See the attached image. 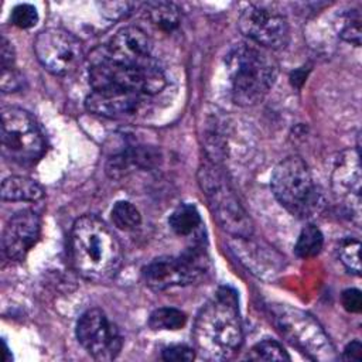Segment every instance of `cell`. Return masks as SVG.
Instances as JSON below:
<instances>
[{
  "label": "cell",
  "instance_id": "7c38bea8",
  "mask_svg": "<svg viewBox=\"0 0 362 362\" xmlns=\"http://www.w3.org/2000/svg\"><path fill=\"white\" fill-rule=\"evenodd\" d=\"M41 232L40 216L30 209L14 214L3 230V250L11 260H23L37 243Z\"/></svg>",
  "mask_w": 362,
  "mask_h": 362
},
{
  "label": "cell",
  "instance_id": "83f0119b",
  "mask_svg": "<svg viewBox=\"0 0 362 362\" xmlns=\"http://www.w3.org/2000/svg\"><path fill=\"white\" fill-rule=\"evenodd\" d=\"M194 358V349L187 345H171L163 351V359L170 362H189Z\"/></svg>",
  "mask_w": 362,
  "mask_h": 362
},
{
  "label": "cell",
  "instance_id": "44dd1931",
  "mask_svg": "<svg viewBox=\"0 0 362 362\" xmlns=\"http://www.w3.org/2000/svg\"><path fill=\"white\" fill-rule=\"evenodd\" d=\"M187 315L178 308L161 307L154 310L148 317V325L151 329H180L185 325Z\"/></svg>",
  "mask_w": 362,
  "mask_h": 362
},
{
  "label": "cell",
  "instance_id": "d6986e66",
  "mask_svg": "<svg viewBox=\"0 0 362 362\" xmlns=\"http://www.w3.org/2000/svg\"><path fill=\"white\" fill-rule=\"evenodd\" d=\"M324 243V236L321 230L314 225H307L298 235V239L294 246V252L301 259H308L317 256Z\"/></svg>",
  "mask_w": 362,
  "mask_h": 362
},
{
  "label": "cell",
  "instance_id": "9c48e42d",
  "mask_svg": "<svg viewBox=\"0 0 362 362\" xmlns=\"http://www.w3.org/2000/svg\"><path fill=\"white\" fill-rule=\"evenodd\" d=\"M40 64L51 74L65 76L74 72L82 61V45L76 37L62 28H47L34 41Z\"/></svg>",
  "mask_w": 362,
  "mask_h": 362
},
{
  "label": "cell",
  "instance_id": "ffe728a7",
  "mask_svg": "<svg viewBox=\"0 0 362 362\" xmlns=\"http://www.w3.org/2000/svg\"><path fill=\"white\" fill-rule=\"evenodd\" d=\"M150 21L164 31H171L180 24L178 8L173 3H151L147 6Z\"/></svg>",
  "mask_w": 362,
  "mask_h": 362
},
{
  "label": "cell",
  "instance_id": "7a4b0ae2",
  "mask_svg": "<svg viewBox=\"0 0 362 362\" xmlns=\"http://www.w3.org/2000/svg\"><path fill=\"white\" fill-rule=\"evenodd\" d=\"M69 246L74 267L86 280L106 281L122 264V249L116 236L93 215L75 221Z\"/></svg>",
  "mask_w": 362,
  "mask_h": 362
},
{
  "label": "cell",
  "instance_id": "7402d4cb",
  "mask_svg": "<svg viewBox=\"0 0 362 362\" xmlns=\"http://www.w3.org/2000/svg\"><path fill=\"white\" fill-rule=\"evenodd\" d=\"M112 222L122 230H133L141 223L139 209L129 201H117L112 208Z\"/></svg>",
  "mask_w": 362,
  "mask_h": 362
},
{
  "label": "cell",
  "instance_id": "4fadbf2b",
  "mask_svg": "<svg viewBox=\"0 0 362 362\" xmlns=\"http://www.w3.org/2000/svg\"><path fill=\"white\" fill-rule=\"evenodd\" d=\"M102 51L110 59L127 65H143L153 61L150 37L134 25L116 31Z\"/></svg>",
  "mask_w": 362,
  "mask_h": 362
},
{
  "label": "cell",
  "instance_id": "2e32d148",
  "mask_svg": "<svg viewBox=\"0 0 362 362\" xmlns=\"http://www.w3.org/2000/svg\"><path fill=\"white\" fill-rule=\"evenodd\" d=\"M160 154L150 147H133L109 158L106 173L110 178L119 180L134 170L151 168L157 164Z\"/></svg>",
  "mask_w": 362,
  "mask_h": 362
},
{
  "label": "cell",
  "instance_id": "4dcf8cb0",
  "mask_svg": "<svg viewBox=\"0 0 362 362\" xmlns=\"http://www.w3.org/2000/svg\"><path fill=\"white\" fill-rule=\"evenodd\" d=\"M0 55H1V66L14 65V49L6 38H1V52H0Z\"/></svg>",
  "mask_w": 362,
  "mask_h": 362
},
{
  "label": "cell",
  "instance_id": "4316f807",
  "mask_svg": "<svg viewBox=\"0 0 362 362\" xmlns=\"http://www.w3.org/2000/svg\"><path fill=\"white\" fill-rule=\"evenodd\" d=\"M24 78L20 71L14 66H1V76H0V86L3 92H16L23 88Z\"/></svg>",
  "mask_w": 362,
  "mask_h": 362
},
{
  "label": "cell",
  "instance_id": "e0dca14e",
  "mask_svg": "<svg viewBox=\"0 0 362 362\" xmlns=\"http://www.w3.org/2000/svg\"><path fill=\"white\" fill-rule=\"evenodd\" d=\"M0 194L4 201L34 202L44 197V189L38 182L28 177L11 175L1 182Z\"/></svg>",
  "mask_w": 362,
  "mask_h": 362
},
{
  "label": "cell",
  "instance_id": "52a82bcc",
  "mask_svg": "<svg viewBox=\"0 0 362 362\" xmlns=\"http://www.w3.org/2000/svg\"><path fill=\"white\" fill-rule=\"evenodd\" d=\"M199 185L218 223L236 238H249L252 223L223 175L212 165H204L198 174Z\"/></svg>",
  "mask_w": 362,
  "mask_h": 362
},
{
  "label": "cell",
  "instance_id": "ba28073f",
  "mask_svg": "<svg viewBox=\"0 0 362 362\" xmlns=\"http://www.w3.org/2000/svg\"><path fill=\"white\" fill-rule=\"evenodd\" d=\"M206 269V259L198 247L188 249L180 257L163 256L151 260L143 269L144 283L156 291L185 286L198 280Z\"/></svg>",
  "mask_w": 362,
  "mask_h": 362
},
{
  "label": "cell",
  "instance_id": "5bb4252c",
  "mask_svg": "<svg viewBox=\"0 0 362 362\" xmlns=\"http://www.w3.org/2000/svg\"><path fill=\"white\" fill-rule=\"evenodd\" d=\"M332 189L335 197L359 218L361 206V164L359 153L345 151L337 160L332 173Z\"/></svg>",
  "mask_w": 362,
  "mask_h": 362
},
{
  "label": "cell",
  "instance_id": "5b68a950",
  "mask_svg": "<svg viewBox=\"0 0 362 362\" xmlns=\"http://www.w3.org/2000/svg\"><path fill=\"white\" fill-rule=\"evenodd\" d=\"M89 83L92 89L123 88L148 96L165 86V76L154 59L143 65H127L110 59L100 49L92 58Z\"/></svg>",
  "mask_w": 362,
  "mask_h": 362
},
{
  "label": "cell",
  "instance_id": "3957f363",
  "mask_svg": "<svg viewBox=\"0 0 362 362\" xmlns=\"http://www.w3.org/2000/svg\"><path fill=\"white\" fill-rule=\"evenodd\" d=\"M232 99L240 106L260 102L273 86L279 65L270 52L253 42H240L226 55Z\"/></svg>",
  "mask_w": 362,
  "mask_h": 362
},
{
  "label": "cell",
  "instance_id": "277c9868",
  "mask_svg": "<svg viewBox=\"0 0 362 362\" xmlns=\"http://www.w3.org/2000/svg\"><path fill=\"white\" fill-rule=\"evenodd\" d=\"M270 187L276 199L294 216L310 218L324 206L322 194L300 157L280 161L272 173Z\"/></svg>",
  "mask_w": 362,
  "mask_h": 362
},
{
  "label": "cell",
  "instance_id": "ac0fdd59",
  "mask_svg": "<svg viewBox=\"0 0 362 362\" xmlns=\"http://www.w3.org/2000/svg\"><path fill=\"white\" fill-rule=\"evenodd\" d=\"M201 223V216L198 209L191 204L178 205L168 218L170 228L180 236H187L192 233Z\"/></svg>",
  "mask_w": 362,
  "mask_h": 362
},
{
  "label": "cell",
  "instance_id": "8992f818",
  "mask_svg": "<svg viewBox=\"0 0 362 362\" xmlns=\"http://www.w3.org/2000/svg\"><path fill=\"white\" fill-rule=\"evenodd\" d=\"M1 151L18 164H31L45 153V139L34 117L14 106L1 109Z\"/></svg>",
  "mask_w": 362,
  "mask_h": 362
},
{
  "label": "cell",
  "instance_id": "8fae6325",
  "mask_svg": "<svg viewBox=\"0 0 362 362\" xmlns=\"http://www.w3.org/2000/svg\"><path fill=\"white\" fill-rule=\"evenodd\" d=\"M76 338L96 361H112L122 349V337L116 325L99 308H90L79 317Z\"/></svg>",
  "mask_w": 362,
  "mask_h": 362
},
{
  "label": "cell",
  "instance_id": "603a6c76",
  "mask_svg": "<svg viewBox=\"0 0 362 362\" xmlns=\"http://www.w3.org/2000/svg\"><path fill=\"white\" fill-rule=\"evenodd\" d=\"M250 361H290L286 349L273 339H264L257 342L249 352Z\"/></svg>",
  "mask_w": 362,
  "mask_h": 362
},
{
  "label": "cell",
  "instance_id": "484cf974",
  "mask_svg": "<svg viewBox=\"0 0 362 362\" xmlns=\"http://www.w3.org/2000/svg\"><path fill=\"white\" fill-rule=\"evenodd\" d=\"M10 20L16 27L27 30L38 23V13L37 8L31 4H18L13 8Z\"/></svg>",
  "mask_w": 362,
  "mask_h": 362
},
{
  "label": "cell",
  "instance_id": "d4e9b609",
  "mask_svg": "<svg viewBox=\"0 0 362 362\" xmlns=\"http://www.w3.org/2000/svg\"><path fill=\"white\" fill-rule=\"evenodd\" d=\"M359 249L361 243L358 239L348 238L342 240L339 246V259L342 264L352 273L359 274L361 273V262H359Z\"/></svg>",
  "mask_w": 362,
  "mask_h": 362
},
{
  "label": "cell",
  "instance_id": "9a60e30c",
  "mask_svg": "<svg viewBox=\"0 0 362 362\" xmlns=\"http://www.w3.org/2000/svg\"><path fill=\"white\" fill-rule=\"evenodd\" d=\"M143 99V95L123 88H100L92 89V92L85 99V107L88 112L117 119L132 115L137 110Z\"/></svg>",
  "mask_w": 362,
  "mask_h": 362
},
{
  "label": "cell",
  "instance_id": "f1b7e54d",
  "mask_svg": "<svg viewBox=\"0 0 362 362\" xmlns=\"http://www.w3.org/2000/svg\"><path fill=\"white\" fill-rule=\"evenodd\" d=\"M341 301H342L344 308L349 313H359L361 308H362L361 291L356 290V288L344 290L342 296H341Z\"/></svg>",
  "mask_w": 362,
  "mask_h": 362
},
{
  "label": "cell",
  "instance_id": "f546056e",
  "mask_svg": "<svg viewBox=\"0 0 362 362\" xmlns=\"http://www.w3.org/2000/svg\"><path fill=\"white\" fill-rule=\"evenodd\" d=\"M344 359L346 361H362V345L359 341H352L344 349Z\"/></svg>",
  "mask_w": 362,
  "mask_h": 362
},
{
  "label": "cell",
  "instance_id": "30bf717a",
  "mask_svg": "<svg viewBox=\"0 0 362 362\" xmlns=\"http://www.w3.org/2000/svg\"><path fill=\"white\" fill-rule=\"evenodd\" d=\"M240 33L250 42L264 49H280L290 40V27L287 18L266 6L252 4L239 16L238 21Z\"/></svg>",
  "mask_w": 362,
  "mask_h": 362
},
{
  "label": "cell",
  "instance_id": "cb8c5ba5",
  "mask_svg": "<svg viewBox=\"0 0 362 362\" xmlns=\"http://www.w3.org/2000/svg\"><path fill=\"white\" fill-rule=\"evenodd\" d=\"M339 35L356 47L361 45V13L358 10H349L342 14Z\"/></svg>",
  "mask_w": 362,
  "mask_h": 362
},
{
  "label": "cell",
  "instance_id": "6da1fadb",
  "mask_svg": "<svg viewBox=\"0 0 362 362\" xmlns=\"http://www.w3.org/2000/svg\"><path fill=\"white\" fill-rule=\"evenodd\" d=\"M192 338L197 352L208 361H226L243 341L238 297L232 288L222 287L198 313Z\"/></svg>",
  "mask_w": 362,
  "mask_h": 362
}]
</instances>
